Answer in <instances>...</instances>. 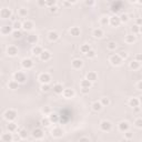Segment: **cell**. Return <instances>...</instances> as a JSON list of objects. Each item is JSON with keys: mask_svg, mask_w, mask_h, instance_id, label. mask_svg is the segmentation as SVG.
I'll list each match as a JSON object with an SVG mask.
<instances>
[{"mask_svg": "<svg viewBox=\"0 0 142 142\" xmlns=\"http://www.w3.org/2000/svg\"><path fill=\"white\" fill-rule=\"evenodd\" d=\"M3 115H5V119H6V120H8L9 122H12L14 119L17 118L18 114H17V112L14 111V110H7Z\"/></svg>", "mask_w": 142, "mask_h": 142, "instance_id": "cell-1", "label": "cell"}, {"mask_svg": "<svg viewBox=\"0 0 142 142\" xmlns=\"http://www.w3.org/2000/svg\"><path fill=\"white\" fill-rule=\"evenodd\" d=\"M14 81H17L18 83H23V82H26V80H27V77H26V74L23 72H16L14 73Z\"/></svg>", "mask_w": 142, "mask_h": 142, "instance_id": "cell-2", "label": "cell"}, {"mask_svg": "<svg viewBox=\"0 0 142 142\" xmlns=\"http://www.w3.org/2000/svg\"><path fill=\"white\" fill-rule=\"evenodd\" d=\"M111 128H112V124H111V122L108 121V120H103L101 123H100V129H101L102 131H104V132L110 131Z\"/></svg>", "mask_w": 142, "mask_h": 142, "instance_id": "cell-3", "label": "cell"}, {"mask_svg": "<svg viewBox=\"0 0 142 142\" xmlns=\"http://www.w3.org/2000/svg\"><path fill=\"white\" fill-rule=\"evenodd\" d=\"M39 81H40L42 84H49L50 81H51L50 74H48V73H42V74H40Z\"/></svg>", "mask_w": 142, "mask_h": 142, "instance_id": "cell-4", "label": "cell"}, {"mask_svg": "<svg viewBox=\"0 0 142 142\" xmlns=\"http://www.w3.org/2000/svg\"><path fill=\"white\" fill-rule=\"evenodd\" d=\"M109 23L112 26V27H119L121 23L120 21V18H119L117 14H114V16H112L110 19H109Z\"/></svg>", "mask_w": 142, "mask_h": 142, "instance_id": "cell-5", "label": "cell"}, {"mask_svg": "<svg viewBox=\"0 0 142 142\" xmlns=\"http://www.w3.org/2000/svg\"><path fill=\"white\" fill-rule=\"evenodd\" d=\"M123 3L121 1H114V2H112L111 3V11L112 12H114V13H117L120 11L121 9V7H122Z\"/></svg>", "mask_w": 142, "mask_h": 142, "instance_id": "cell-6", "label": "cell"}, {"mask_svg": "<svg viewBox=\"0 0 142 142\" xmlns=\"http://www.w3.org/2000/svg\"><path fill=\"white\" fill-rule=\"evenodd\" d=\"M21 66L23 67L25 69L29 70V69H31L32 67H33V61L31 60V59H28V58H26V59H23V60L21 61Z\"/></svg>", "mask_w": 142, "mask_h": 142, "instance_id": "cell-7", "label": "cell"}, {"mask_svg": "<svg viewBox=\"0 0 142 142\" xmlns=\"http://www.w3.org/2000/svg\"><path fill=\"white\" fill-rule=\"evenodd\" d=\"M110 62L113 66H120L122 63V59L119 57L118 54H113V56H111V58H110Z\"/></svg>", "mask_w": 142, "mask_h": 142, "instance_id": "cell-8", "label": "cell"}, {"mask_svg": "<svg viewBox=\"0 0 142 142\" xmlns=\"http://www.w3.org/2000/svg\"><path fill=\"white\" fill-rule=\"evenodd\" d=\"M0 17L3 18V19H8V18H10V17H11V11H10V9H8V8L1 9V10H0Z\"/></svg>", "mask_w": 142, "mask_h": 142, "instance_id": "cell-9", "label": "cell"}, {"mask_svg": "<svg viewBox=\"0 0 142 142\" xmlns=\"http://www.w3.org/2000/svg\"><path fill=\"white\" fill-rule=\"evenodd\" d=\"M7 53H8V56H10V57H16V56L18 54L17 47H14V46L8 47V49H7Z\"/></svg>", "mask_w": 142, "mask_h": 142, "instance_id": "cell-10", "label": "cell"}, {"mask_svg": "<svg viewBox=\"0 0 142 142\" xmlns=\"http://www.w3.org/2000/svg\"><path fill=\"white\" fill-rule=\"evenodd\" d=\"M39 57H40V60H41V61H48V60H49V59L51 58V53H50L49 51L44 50V51L41 52Z\"/></svg>", "mask_w": 142, "mask_h": 142, "instance_id": "cell-11", "label": "cell"}, {"mask_svg": "<svg viewBox=\"0 0 142 142\" xmlns=\"http://www.w3.org/2000/svg\"><path fill=\"white\" fill-rule=\"evenodd\" d=\"M43 131L41 129H35L32 131V137L35 138V139H41V138H43Z\"/></svg>", "mask_w": 142, "mask_h": 142, "instance_id": "cell-12", "label": "cell"}, {"mask_svg": "<svg viewBox=\"0 0 142 142\" xmlns=\"http://www.w3.org/2000/svg\"><path fill=\"white\" fill-rule=\"evenodd\" d=\"M129 128H130V125H129V123L128 122H125V121H122L119 123V130L122 132H127V131H129Z\"/></svg>", "mask_w": 142, "mask_h": 142, "instance_id": "cell-13", "label": "cell"}, {"mask_svg": "<svg viewBox=\"0 0 142 142\" xmlns=\"http://www.w3.org/2000/svg\"><path fill=\"white\" fill-rule=\"evenodd\" d=\"M71 65H72L73 69H80L81 67L83 66V61L80 60V59H74V60L71 62Z\"/></svg>", "mask_w": 142, "mask_h": 142, "instance_id": "cell-14", "label": "cell"}, {"mask_svg": "<svg viewBox=\"0 0 142 142\" xmlns=\"http://www.w3.org/2000/svg\"><path fill=\"white\" fill-rule=\"evenodd\" d=\"M51 133H52V136H53L54 138H61L62 134H63V131H62V129H60V128H54L51 131Z\"/></svg>", "mask_w": 142, "mask_h": 142, "instance_id": "cell-15", "label": "cell"}, {"mask_svg": "<svg viewBox=\"0 0 142 142\" xmlns=\"http://www.w3.org/2000/svg\"><path fill=\"white\" fill-rule=\"evenodd\" d=\"M97 79H98V76H97L96 72H93V71H91V72H88L87 73V80L90 81V82H94Z\"/></svg>", "mask_w": 142, "mask_h": 142, "instance_id": "cell-16", "label": "cell"}, {"mask_svg": "<svg viewBox=\"0 0 142 142\" xmlns=\"http://www.w3.org/2000/svg\"><path fill=\"white\" fill-rule=\"evenodd\" d=\"M62 93H63V96H65V98H67V99H70L74 96V91L72 89H65Z\"/></svg>", "mask_w": 142, "mask_h": 142, "instance_id": "cell-17", "label": "cell"}, {"mask_svg": "<svg viewBox=\"0 0 142 142\" xmlns=\"http://www.w3.org/2000/svg\"><path fill=\"white\" fill-rule=\"evenodd\" d=\"M48 38H49L50 41H56L59 39V33L57 31H50L48 33Z\"/></svg>", "mask_w": 142, "mask_h": 142, "instance_id": "cell-18", "label": "cell"}, {"mask_svg": "<svg viewBox=\"0 0 142 142\" xmlns=\"http://www.w3.org/2000/svg\"><path fill=\"white\" fill-rule=\"evenodd\" d=\"M63 90H65V89H63L62 84H60V83H56L53 85V92L57 93V94H60V93H62Z\"/></svg>", "mask_w": 142, "mask_h": 142, "instance_id": "cell-19", "label": "cell"}, {"mask_svg": "<svg viewBox=\"0 0 142 142\" xmlns=\"http://www.w3.org/2000/svg\"><path fill=\"white\" fill-rule=\"evenodd\" d=\"M70 35L71 36H73V37H78V36H80L81 35V30H80V28H78V27H72L70 29Z\"/></svg>", "mask_w": 142, "mask_h": 142, "instance_id": "cell-20", "label": "cell"}, {"mask_svg": "<svg viewBox=\"0 0 142 142\" xmlns=\"http://www.w3.org/2000/svg\"><path fill=\"white\" fill-rule=\"evenodd\" d=\"M129 104H130V107H132V108H137L140 106V101L138 98H131L129 100Z\"/></svg>", "mask_w": 142, "mask_h": 142, "instance_id": "cell-21", "label": "cell"}, {"mask_svg": "<svg viewBox=\"0 0 142 142\" xmlns=\"http://www.w3.org/2000/svg\"><path fill=\"white\" fill-rule=\"evenodd\" d=\"M0 32L2 35H9V33L12 32V27H9V26H3V27L0 29Z\"/></svg>", "mask_w": 142, "mask_h": 142, "instance_id": "cell-22", "label": "cell"}, {"mask_svg": "<svg viewBox=\"0 0 142 142\" xmlns=\"http://www.w3.org/2000/svg\"><path fill=\"white\" fill-rule=\"evenodd\" d=\"M22 28H23L26 31H30L33 28V23L31 21H25L23 23H22Z\"/></svg>", "mask_w": 142, "mask_h": 142, "instance_id": "cell-23", "label": "cell"}, {"mask_svg": "<svg viewBox=\"0 0 142 142\" xmlns=\"http://www.w3.org/2000/svg\"><path fill=\"white\" fill-rule=\"evenodd\" d=\"M1 141H3V142H11V141H12V136H11V133H3L1 136Z\"/></svg>", "mask_w": 142, "mask_h": 142, "instance_id": "cell-24", "label": "cell"}, {"mask_svg": "<svg viewBox=\"0 0 142 142\" xmlns=\"http://www.w3.org/2000/svg\"><path fill=\"white\" fill-rule=\"evenodd\" d=\"M49 121H50V123H57L58 121H59V115L57 114V113H50V115H49Z\"/></svg>", "mask_w": 142, "mask_h": 142, "instance_id": "cell-25", "label": "cell"}, {"mask_svg": "<svg viewBox=\"0 0 142 142\" xmlns=\"http://www.w3.org/2000/svg\"><path fill=\"white\" fill-rule=\"evenodd\" d=\"M136 40H137V38L134 35H127L125 38H124V41L127 43H133Z\"/></svg>", "mask_w": 142, "mask_h": 142, "instance_id": "cell-26", "label": "cell"}, {"mask_svg": "<svg viewBox=\"0 0 142 142\" xmlns=\"http://www.w3.org/2000/svg\"><path fill=\"white\" fill-rule=\"evenodd\" d=\"M27 41L29 43H37V41H38V36L36 35H29L27 37Z\"/></svg>", "mask_w": 142, "mask_h": 142, "instance_id": "cell-27", "label": "cell"}, {"mask_svg": "<svg viewBox=\"0 0 142 142\" xmlns=\"http://www.w3.org/2000/svg\"><path fill=\"white\" fill-rule=\"evenodd\" d=\"M90 50H91L90 44H82L81 48H80V51L82 52V53H84V54H87Z\"/></svg>", "mask_w": 142, "mask_h": 142, "instance_id": "cell-28", "label": "cell"}, {"mask_svg": "<svg viewBox=\"0 0 142 142\" xmlns=\"http://www.w3.org/2000/svg\"><path fill=\"white\" fill-rule=\"evenodd\" d=\"M8 85H9V89H11V90H17V89L19 88V83H18L17 81H14V80L10 81Z\"/></svg>", "mask_w": 142, "mask_h": 142, "instance_id": "cell-29", "label": "cell"}, {"mask_svg": "<svg viewBox=\"0 0 142 142\" xmlns=\"http://www.w3.org/2000/svg\"><path fill=\"white\" fill-rule=\"evenodd\" d=\"M7 129H8L9 132H13L17 130V124L14 122H9L8 125H7Z\"/></svg>", "mask_w": 142, "mask_h": 142, "instance_id": "cell-30", "label": "cell"}, {"mask_svg": "<svg viewBox=\"0 0 142 142\" xmlns=\"http://www.w3.org/2000/svg\"><path fill=\"white\" fill-rule=\"evenodd\" d=\"M102 36H103V31L101 29H94L93 30V37L94 38H102Z\"/></svg>", "mask_w": 142, "mask_h": 142, "instance_id": "cell-31", "label": "cell"}, {"mask_svg": "<svg viewBox=\"0 0 142 142\" xmlns=\"http://www.w3.org/2000/svg\"><path fill=\"white\" fill-rule=\"evenodd\" d=\"M80 85H81V88H88V89H90V88H91V82L88 81L87 79H84V80H82V81L80 82Z\"/></svg>", "mask_w": 142, "mask_h": 142, "instance_id": "cell-32", "label": "cell"}, {"mask_svg": "<svg viewBox=\"0 0 142 142\" xmlns=\"http://www.w3.org/2000/svg\"><path fill=\"white\" fill-rule=\"evenodd\" d=\"M42 48L39 47V46H36V47H33L32 48V53L35 54V56H40V53L42 52Z\"/></svg>", "mask_w": 142, "mask_h": 142, "instance_id": "cell-33", "label": "cell"}, {"mask_svg": "<svg viewBox=\"0 0 142 142\" xmlns=\"http://www.w3.org/2000/svg\"><path fill=\"white\" fill-rule=\"evenodd\" d=\"M130 68H131L132 70H138L140 68V63L137 62V61H131L130 62Z\"/></svg>", "mask_w": 142, "mask_h": 142, "instance_id": "cell-34", "label": "cell"}, {"mask_svg": "<svg viewBox=\"0 0 142 142\" xmlns=\"http://www.w3.org/2000/svg\"><path fill=\"white\" fill-rule=\"evenodd\" d=\"M12 37L14 39H20L22 37V33H21L20 30H13L12 31Z\"/></svg>", "mask_w": 142, "mask_h": 142, "instance_id": "cell-35", "label": "cell"}, {"mask_svg": "<svg viewBox=\"0 0 142 142\" xmlns=\"http://www.w3.org/2000/svg\"><path fill=\"white\" fill-rule=\"evenodd\" d=\"M92 109L94 110V111H100L102 109V106H101V103L100 102H94L92 104Z\"/></svg>", "mask_w": 142, "mask_h": 142, "instance_id": "cell-36", "label": "cell"}, {"mask_svg": "<svg viewBox=\"0 0 142 142\" xmlns=\"http://www.w3.org/2000/svg\"><path fill=\"white\" fill-rule=\"evenodd\" d=\"M12 28L14 29V30H20V28H22V23L20 21H14Z\"/></svg>", "mask_w": 142, "mask_h": 142, "instance_id": "cell-37", "label": "cell"}, {"mask_svg": "<svg viewBox=\"0 0 142 142\" xmlns=\"http://www.w3.org/2000/svg\"><path fill=\"white\" fill-rule=\"evenodd\" d=\"M100 103H101V106H102V107H107V106H109V104H110V100L108 99V98H106V97H104V98H102V99H101V101H100Z\"/></svg>", "mask_w": 142, "mask_h": 142, "instance_id": "cell-38", "label": "cell"}, {"mask_svg": "<svg viewBox=\"0 0 142 142\" xmlns=\"http://www.w3.org/2000/svg\"><path fill=\"white\" fill-rule=\"evenodd\" d=\"M19 136H20L21 139H27V137H28V132H27V130H26V129H22V130H20Z\"/></svg>", "mask_w": 142, "mask_h": 142, "instance_id": "cell-39", "label": "cell"}, {"mask_svg": "<svg viewBox=\"0 0 142 142\" xmlns=\"http://www.w3.org/2000/svg\"><path fill=\"white\" fill-rule=\"evenodd\" d=\"M115 48H117V43H115L114 41H110V42L108 43V49L109 50H115Z\"/></svg>", "mask_w": 142, "mask_h": 142, "instance_id": "cell-40", "label": "cell"}, {"mask_svg": "<svg viewBox=\"0 0 142 142\" xmlns=\"http://www.w3.org/2000/svg\"><path fill=\"white\" fill-rule=\"evenodd\" d=\"M119 18H120L121 22H128L129 21V16H128V14H125V13L121 14V17H119Z\"/></svg>", "mask_w": 142, "mask_h": 142, "instance_id": "cell-41", "label": "cell"}, {"mask_svg": "<svg viewBox=\"0 0 142 142\" xmlns=\"http://www.w3.org/2000/svg\"><path fill=\"white\" fill-rule=\"evenodd\" d=\"M85 56H87V58H89V59H92V58H94V57H96V51L91 49V50L89 51V52H88V53L85 54Z\"/></svg>", "mask_w": 142, "mask_h": 142, "instance_id": "cell-42", "label": "cell"}, {"mask_svg": "<svg viewBox=\"0 0 142 142\" xmlns=\"http://www.w3.org/2000/svg\"><path fill=\"white\" fill-rule=\"evenodd\" d=\"M56 5H57V1H56V0H50V1H46V6L50 7V8L54 7Z\"/></svg>", "mask_w": 142, "mask_h": 142, "instance_id": "cell-43", "label": "cell"}, {"mask_svg": "<svg viewBox=\"0 0 142 142\" xmlns=\"http://www.w3.org/2000/svg\"><path fill=\"white\" fill-rule=\"evenodd\" d=\"M100 22H101V25H103V26L109 25V18H108V17H102L101 20H100Z\"/></svg>", "mask_w": 142, "mask_h": 142, "instance_id": "cell-44", "label": "cell"}, {"mask_svg": "<svg viewBox=\"0 0 142 142\" xmlns=\"http://www.w3.org/2000/svg\"><path fill=\"white\" fill-rule=\"evenodd\" d=\"M41 124H42L43 127H48L50 124V121H49V119L48 118H43L42 120H41Z\"/></svg>", "mask_w": 142, "mask_h": 142, "instance_id": "cell-45", "label": "cell"}, {"mask_svg": "<svg viewBox=\"0 0 142 142\" xmlns=\"http://www.w3.org/2000/svg\"><path fill=\"white\" fill-rule=\"evenodd\" d=\"M19 13H20V16L25 17V16H27L28 14V10L25 9V8H21V9H19Z\"/></svg>", "mask_w": 142, "mask_h": 142, "instance_id": "cell-46", "label": "cell"}, {"mask_svg": "<svg viewBox=\"0 0 142 142\" xmlns=\"http://www.w3.org/2000/svg\"><path fill=\"white\" fill-rule=\"evenodd\" d=\"M41 90H42L43 92H48V91L50 90L49 84H42V85H41Z\"/></svg>", "mask_w": 142, "mask_h": 142, "instance_id": "cell-47", "label": "cell"}, {"mask_svg": "<svg viewBox=\"0 0 142 142\" xmlns=\"http://www.w3.org/2000/svg\"><path fill=\"white\" fill-rule=\"evenodd\" d=\"M134 124H136L137 128H142V119H137Z\"/></svg>", "mask_w": 142, "mask_h": 142, "instance_id": "cell-48", "label": "cell"}, {"mask_svg": "<svg viewBox=\"0 0 142 142\" xmlns=\"http://www.w3.org/2000/svg\"><path fill=\"white\" fill-rule=\"evenodd\" d=\"M132 137H133V133L132 132H130V131L124 132V138H125V139H131Z\"/></svg>", "mask_w": 142, "mask_h": 142, "instance_id": "cell-49", "label": "cell"}, {"mask_svg": "<svg viewBox=\"0 0 142 142\" xmlns=\"http://www.w3.org/2000/svg\"><path fill=\"white\" fill-rule=\"evenodd\" d=\"M131 30H132L133 33H139L140 32V27H138V26H133Z\"/></svg>", "mask_w": 142, "mask_h": 142, "instance_id": "cell-50", "label": "cell"}, {"mask_svg": "<svg viewBox=\"0 0 142 142\" xmlns=\"http://www.w3.org/2000/svg\"><path fill=\"white\" fill-rule=\"evenodd\" d=\"M42 112H43L44 114H49L50 112H51V110H50V108H49V107H44L43 109H42Z\"/></svg>", "mask_w": 142, "mask_h": 142, "instance_id": "cell-51", "label": "cell"}, {"mask_svg": "<svg viewBox=\"0 0 142 142\" xmlns=\"http://www.w3.org/2000/svg\"><path fill=\"white\" fill-rule=\"evenodd\" d=\"M118 56L123 60V59H125L127 57H128V53H127V52H120V54H118Z\"/></svg>", "mask_w": 142, "mask_h": 142, "instance_id": "cell-52", "label": "cell"}, {"mask_svg": "<svg viewBox=\"0 0 142 142\" xmlns=\"http://www.w3.org/2000/svg\"><path fill=\"white\" fill-rule=\"evenodd\" d=\"M89 91H90V89H88V88H81V92L83 94H87V93H89Z\"/></svg>", "mask_w": 142, "mask_h": 142, "instance_id": "cell-53", "label": "cell"}, {"mask_svg": "<svg viewBox=\"0 0 142 142\" xmlns=\"http://www.w3.org/2000/svg\"><path fill=\"white\" fill-rule=\"evenodd\" d=\"M79 142H90V140H89V138H85V137H82L80 138Z\"/></svg>", "mask_w": 142, "mask_h": 142, "instance_id": "cell-54", "label": "cell"}, {"mask_svg": "<svg viewBox=\"0 0 142 142\" xmlns=\"http://www.w3.org/2000/svg\"><path fill=\"white\" fill-rule=\"evenodd\" d=\"M136 59H137V60H136V61L140 63V62H141V59H142V57H141V54H140V53H138V54L136 56Z\"/></svg>", "mask_w": 142, "mask_h": 142, "instance_id": "cell-55", "label": "cell"}, {"mask_svg": "<svg viewBox=\"0 0 142 142\" xmlns=\"http://www.w3.org/2000/svg\"><path fill=\"white\" fill-rule=\"evenodd\" d=\"M141 23H142V20H141V18H138V19H137V25H136V26H138V27H140V26H141Z\"/></svg>", "mask_w": 142, "mask_h": 142, "instance_id": "cell-56", "label": "cell"}, {"mask_svg": "<svg viewBox=\"0 0 142 142\" xmlns=\"http://www.w3.org/2000/svg\"><path fill=\"white\" fill-rule=\"evenodd\" d=\"M138 90H142V81L138 82Z\"/></svg>", "mask_w": 142, "mask_h": 142, "instance_id": "cell-57", "label": "cell"}, {"mask_svg": "<svg viewBox=\"0 0 142 142\" xmlns=\"http://www.w3.org/2000/svg\"><path fill=\"white\" fill-rule=\"evenodd\" d=\"M85 5L87 6H93L94 5V1H85Z\"/></svg>", "mask_w": 142, "mask_h": 142, "instance_id": "cell-58", "label": "cell"}, {"mask_svg": "<svg viewBox=\"0 0 142 142\" xmlns=\"http://www.w3.org/2000/svg\"><path fill=\"white\" fill-rule=\"evenodd\" d=\"M57 6H54V7H52V8H50V11L51 12H56V11H57Z\"/></svg>", "mask_w": 142, "mask_h": 142, "instance_id": "cell-59", "label": "cell"}, {"mask_svg": "<svg viewBox=\"0 0 142 142\" xmlns=\"http://www.w3.org/2000/svg\"><path fill=\"white\" fill-rule=\"evenodd\" d=\"M38 5L39 6H46V1H41L40 0V1H38Z\"/></svg>", "mask_w": 142, "mask_h": 142, "instance_id": "cell-60", "label": "cell"}, {"mask_svg": "<svg viewBox=\"0 0 142 142\" xmlns=\"http://www.w3.org/2000/svg\"><path fill=\"white\" fill-rule=\"evenodd\" d=\"M134 111H136V112H139V111H140V108H139V107L134 108Z\"/></svg>", "mask_w": 142, "mask_h": 142, "instance_id": "cell-61", "label": "cell"}]
</instances>
